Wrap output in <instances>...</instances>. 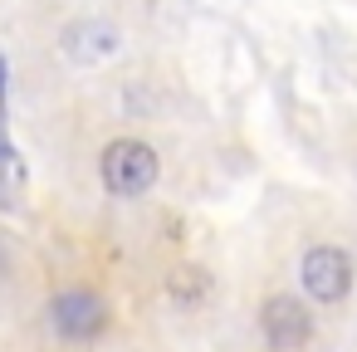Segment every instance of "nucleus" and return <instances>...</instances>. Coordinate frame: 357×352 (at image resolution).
<instances>
[{"label":"nucleus","mask_w":357,"mask_h":352,"mask_svg":"<svg viewBox=\"0 0 357 352\" xmlns=\"http://www.w3.org/2000/svg\"><path fill=\"white\" fill-rule=\"evenodd\" d=\"M157 171H162L157 152H152L147 142H137V137H118V142H108L103 157H98V176H103V186H108L113 196H123V201L152 191Z\"/></svg>","instance_id":"obj_1"},{"label":"nucleus","mask_w":357,"mask_h":352,"mask_svg":"<svg viewBox=\"0 0 357 352\" xmlns=\"http://www.w3.org/2000/svg\"><path fill=\"white\" fill-rule=\"evenodd\" d=\"M298 279L308 289V298L318 303H342L347 289H352V259L337 250V245H313L298 264Z\"/></svg>","instance_id":"obj_2"},{"label":"nucleus","mask_w":357,"mask_h":352,"mask_svg":"<svg viewBox=\"0 0 357 352\" xmlns=\"http://www.w3.org/2000/svg\"><path fill=\"white\" fill-rule=\"evenodd\" d=\"M259 328H264V342L274 352H303L308 337H313V318L298 298L289 293H274L264 308H259Z\"/></svg>","instance_id":"obj_3"},{"label":"nucleus","mask_w":357,"mask_h":352,"mask_svg":"<svg viewBox=\"0 0 357 352\" xmlns=\"http://www.w3.org/2000/svg\"><path fill=\"white\" fill-rule=\"evenodd\" d=\"M50 318H54V328H59L64 337H93V332H103L108 308H103V298L89 293V289H64V293H54Z\"/></svg>","instance_id":"obj_4"},{"label":"nucleus","mask_w":357,"mask_h":352,"mask_svg":"<svg viewBox=\"0 0 357 352\" xmlns=\"http://www.w3.org/2000/svg\"><path fill=\"white\" fill-rule=\"evenodd\" d=\"M64 54L79 59V64H103L118 54V30L103 25V20H84V25H69L64 30Z\"/></svg>","instance_id":"obj_5"},{"label":"nucleus","mask_w":357,"mask_h":352,"mask_svg":"<svg viewBox=\"0 0 357 352\" xmlns=\"http://www.w3.org/2000/svg\"><path fill=\"white\" fill-rule=\"evenodd\" d=\"M206 293H211L206 269H176V274H172V298H176V303H201Z\"/></svg>","instance_id":"obj_6"}]
</instances>
